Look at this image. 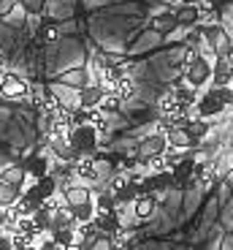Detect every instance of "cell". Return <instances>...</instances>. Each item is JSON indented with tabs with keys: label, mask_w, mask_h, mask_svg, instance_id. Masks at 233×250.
Wrapping results in <instances>:
<instances>
[{
	"label": "cell",
	"mask_w": 233,
	"mask_h": 250,
	"mask_svg": "<svg viewBox=\"0 0 233 250\" xmlns=\"http://www.w3.org/2000/svg\"><path fill=\"white\" fill-rule=\"evenodd\" d=\"M98 142H101V139H98L92 125H79V128H73L71 136H68V147H73L79 155H87V158L98 150Z\"/></svg>",
	"instance_id": "cell-1"
},
{
	"label": "cell",
	"mask_w": 233,
	"mask_h": 250,
	"mask_svg": "<svg viewBox=\"0 0 233 250\" xmlns=\"http://www.w3.org/2000/svg\"><path fill=\"white\" fill-rule=\"evenodd\" d=\"M27 93H30V84L14 71H6L0 76V98L3 101H25Z\"/></svg>",
	"instance_id": "cell-2"
},
{
	"label": "cell",
	"mask_w": 233,
	"mask_h": 250,
	"mask_svg": "<svg viewBox=\"0 0 233 250\" xmlns=\"http://www.w3.org/2000/svg\"><path fill=\"white\" fill-rule=\"evenodd\" d=\"M182 79H184V84H190L193 90H201L203 84L212 79V62H209V57L201 55L187 71H182Z\"/></svg>",
	"instance_id": "cell-3"
},
{
	"label": "cell",
	"mask_w": 233,
	"mask_h": 250,
	"mask_svg": "<svg viewBox=\"0 0 233 250\" xmlns=\"http://www.w3.org/2000/svg\"><path fill=\"white\" fill-rule=\"evenodd\" d=\"M165 150H168V144H165V136H160V133H152L149 139H144V142L139 144V152H136V158H139L141 166H146V161H149V158L163 155Z\"/></svg>",
	"instance_id": "cell-4"
},
{
	"label": "cell",
	"mask_w": 233,
	"mask_h": 250,
	"mask_svg": "<svg viewBox=\"0 0 233 250\" xmlns=\"http://www.w3.org/2000/svg\"><path fill=\"white\" fill-rule=\"evenodd\" d=\"M22 169H25L27 180H41V177H46L52 171V163L46 155H41V152H30V155L25 158V161L19 163Z\"/></svg>",
	"instance_id": "cell-5"
},
{
	"label": "cell",
	"mask_w": 233,
	"mask_h": 250,
	"mask_svg": "<svg viewBox=\"0 0 233 250\" xmlns=\"http://www.w3.org/2000/svg\"><path fill=\"white\" fill-rule=\"evenodd\" d=\"M190 109H184L182 104L177 101V95L171 93V87L165 90L163 95L158 98V117H165V120H174V117H182V114H187Z\"/></svg>",
	"instance_id": "cell-6"
},
{
	"label": "cell",
	"mask_w": 233,
	"mask_h": 250,
	"mask_svg": "<svg viewBox=\"0 0 233 250\" xmlns=\"http://www.w3.org/2000/svg\"><path fill=\"white\" fill-rule=\"evenodd\" d=\"M90 223H92V229L98 234H114V231L122 229V220H120V212H117V209H111V212H95Z\"/></svg>",
	"instance_id": "cell-7"
},
{
	"label": "cell",
	"mask_w": 233,
	"mask_h": 250,
	"mask_svg": "<svg viewBox=\"0 0 233 250\" xmlns=\"http://www.w3.org/2000/svg\"><path fill=\"white\" fill-rule=\"evenodd\" d=\"M196 109H198V117H201V120H212V117H217V114L225 112L222 101L217 98V95L212 93V90H209V93H203V95H198Z\"/></svg>",
	"instance_id": "cell-8"
},
{
	"label": "cell",
	"mask_w": 233,
	"mask_h": 250,
	"mask_svg": "<svg viewBox=\"0 0 233 250\" xmlns=\"http://www.w3.org/2000/svg\"><path fill=\"white\" fill-rule=\"evenodd\" d=\"M71 171H73L76 180H82V182H95V180H98V161H95V158L82 155L76 163H71Z\"/></svg>",
	"instance_id": "cell-9"
},
{
	"label": "cell",
	"mask_w": 233,
	"mask_h": 250,
	"mask_svg": "<svg viewBox=\"0 0 233 250\" xmlns=\"http://www.w3.org/2000/svg\"><path fill=\"white\" fill-rule=\"evenodd\" d=\"M155 209H158V196L155 193H139L136 199H133V215H136L139 220L152 218Z\"/></svg>",
	"instance_id": "cell-10"
},
{
	"label": "cell",
	"mask_w": 233,
	"mask_h": 250,
	"mask_svg": "<svg viewBox=\"0 0 233 250\" xmlns=\"http://www.w3.org/2000/svg\"><path fill=\"white\" fill-rule=\"evenodd\" d=\"M103 95H106V93H103L98 84H92V82H90V84H84V87L76 93V104H79L82 109H98V104H101Z\"/></svg>",
	"instance_id": "cell-11"
},
{
	"label": "cell",
	"mask_w": 233,
	"mask_h": 250,
	"mask_svg": "<svg viewBox=\"0 0 233 250\" xmlns=\"http://www.w3.org/2000/svg\"><path fill=\"white\" fill-rule=\"evenodd\" d=\"M60 199L68 207H76V204H84V201H92V190H90V185H65Z\"/></svg>",
	"instance_id": "cell-12"
},
{
	"label": "cell",
	"mask_w": 233,
	"mask_h": 250,
	"mask_svg": "<svg viewBox=\"0 0 233 250\" xmlns=\"http://www.w3.org/2000/svg\"><path fill=\"white\" fill-rule=\"evenodd\" d=\"M108 95L120 98L122 104H125V101H130V98H136V82H133V76H120V79L108 87Z\"/></svg>",
	"instance_id": "cell-13"
},
{
	"label": "cell",
	"mask_w": 233,
	"mask_h": 250,
	"mask_svg": "<svg viewBox=\"0 0 233 250\" xmlns=\"http://www.w3.org/2000/svg\"><path fill=\"white\" fill-rule=\"evenodd\" d=\"M231 65H228V60L222 55L215 57V65H212V84L215 87H228L231 84Z\"/></svg>",
	"instance_id": "cell-14"
},
{
	"label": "cell",
	"mask_w": 233,
	"mask_h": 250,
	"mask_svg": "<svg viewBox=\"0 0 233 250\" xmlns=\"http://www.w3.org/2000/svg\"><path fill=\"white\" fill-rule=\"evenodd\" d=\"M177 27H198L201 25V8L198 6H182L174 11Z\"/></svg>",
	"instance_id": "cell-15"
},
{
	"label": "cell",
	"mask_w": 233,
	"mask_h": 250,
	"mask_svg": "<svg viewBox=\"0 0 233 250\" xmlns=\"http://www.w3.org/2000/svg\"><path fill=\"white\" fill-rule=\"evenodd\" d=\"M209 128H212V125H209V120L193 117V120H190L187 125H184V133H187V136L193 139V142H196L198 147H201V144H203V139L209 136Z\"/></svg>",
	"instance_id": "cell-16"
},
{
	"label": "cell",
	"mask_w": 233,
	"mask_h": 250,
	"mask_svg": "<svg viewBox=\"0 0 233 250\" xmlns=\"http://www.w3.org/2000/svg\"><path fill=\"white\" fill-rule=\"evenodd\" d=\"M0 182H6V185H14V188H25L27 185V174L22 166H6V169L0 171Z\"/></svg>",
	"instance_id": "cell-17"
},
{
	"label": "cell",
	"mask_w": 233,
	"mask_h": 250,
	"mask_svg": "<svg viewBox=\"0 0 233 250\" xmlns=\"http://www.w3.org/2000/svg\"><path fill=\"white\" fill-rule=\"evenodd\" d=\"M136 196H139V182H133L130 177H127V182L120 188V190H117V193H114V201H117V209H120L122 204H133V199H136Z\"/></svg>",
	"instance_id": "cell-18"
},
{
	"label": "cell",
	"mask_w": 233,
	"mask_h": 250,
	"mask_svg": "<svg viewBox=\"0 0 233 250\" xmlns=\"http://www.w3.org/2000/svg\"><path fill=\"white\" fill-rule=\"evenodd\" d=\"M73 215H71V207H60L57 212H52V226H49V231H57V229H73Z\"/></svg>",
	"instance_id": "cell-19"
},
{
	"label": "cell",
	"mask_w": 233,
	"mask_h": 250,
	"mask_svg": "<svg viewBox=\"0 0 233 250\" xmlns=\"http://www.w3.org/2000/svg\"><path fill=\"white\" fill-rule=\"evenodd\" d=\"M149 27L155 33H171V30H177V19H174V14L165 11V14H158V17H152Z\"/></svg>",
	"instance_id": "cell-20"
},
{
	"label": "cell",
	"mask_w": 233,
	"mask_h": 250,
	"mask_svg": "<svg viewBox=\"0 0 233 250\" xmlns=\"http://www.w3.org/2000/svg\"><path fill=\"white\" fill-rule=\"evenodd\" d=\"M25 188H14V185H6V182H0V209H8L11 204H17L19 196H22Z\"/></svg>",
	"instance_id": "cell-21"
},
{
	"label": "cell",
	"mask_w": 233,
	"mask_h": 250,
	"mask_svg": "<svg viewBox=\"0 0 233 250\" xmlns=\"http://www.w3.org/2000/svg\"><path fill=\"white\" fill-rule=\"evenodd\" d=\"M33 188L38 190L41 199H52V196H57V180L52 174L41 177V180H33Z\"/></svg>",
	"instance_id": "cell-22"
},
{
	"label": "cell",
	"mask_w": 233,
	"mask_h": 250,
	"mask_svg": "<svg viewBox=\"0 0 233 250\" xmlns=\"http://www.w3.org/2000/svg\"><path fill=\"white\" fill-rule=\"evenodd\" d=\"M92 207H95V212H111V209H117L114 193L111 190H98V196H92Z\"/></svg>",
	"instance_id": "cell-23"
},
{
	"label": "cell",
	"mask_w": 233,
	"mask_h": 250,
	"mask_svg": "<svg viewBox=\"0 0 233 250\" xmlns=\"http://www.w3.org/2000/svg\"><path fill=\"white\" fill-rule=\"evenodd\" d=\"M71 215H73V223H90V220H92V215H95L92 201H84V204L71 207Z\"/></svg>",
	"instance_id": "cell-24"
},
{
	"label": "cell",
	"mask_w": 233,
	"mask_h": 250,
	"mask_svg": "<svg viewBox=\"0 0 233 250\" xmlns=\"http://www.w3.org/2000/svg\"><path fill=\"white\" fill-rule=\"evenodd\" d=\"M52 234V239H54V245L57 248H73L76 245V231L73 229H57V231H49Z\"/></svg>",
	"instance_id": "cell-25"
},
{
	"label": "cell",
	"mask_w": 233,
	"mask_h": 250,
	"mask_svg": "<svg viewBox=\"0 0 233 250\" xmlns=\"http://www.w3.org/2000/svg\"><path fill=\"white\" fill-rule=\"evenodd\" d=\"M82 250H117V248H114L111 234H95V237L90 239Z\"/></svg>",
	"instance_id": "cell-26"
},
{
	"label": "cell",
	"mask_w": 233,
	"mask_h": 250,
	"mask_svg": "<svg viewBox=\"0 0 233 250\" xmlns=\"http://www.w3.org/2000/svg\"><path fill=\"white\" fill-rule=\"evenodd\" d=\"M122 109V101L120 98H114V95H103L101 98V104H98V112L101 114H106V117H111V114H117Z\"/></svg>",
	"instance_id": "cell-27"
},
{
	"label": "cell",
	"mask_w": 233,
	"mask_h": 250,
	"mask_svg": "<svg viewBox=\"0 0 233 250\" xmlns=\"http://www.w3.org/2000/svg\"><path fill=\"white\" fill-rule=\"evenodd\" d=\"M14 3H19L30 17H41L46 11V0H14Z\"/></svg>",
	"instance_id": "cell-28"
},
{
	"label": "cell",
	"mask_w": 233,
	"mask_h": 250,
	"mask_svg": "<svg viewBox=\"0 0 233 250\" xmlns=\"http://www.w3.org/2000/svg\"><path fill=\"white\" fill-rule=\"evenodd\" d=\"M30 218H33V223H36L38 231H49V226H52V212H46L44 207H41V209H36Z\"/></svg>",
	"instance_id": "cell-29"
},
{
	"label": "cell",
	"mask_w": 233,
	"mask_h": 250,
	"mask_svg": "<svg viewBox=\"0 0 233 250\" xmlns=\"http://www.w3.org/2000/svg\"><path fill=\"white\" fill-rule=\"evenodd\" d=\"M90 125L95 128V133H98V139H101V136H106V133H108V128H111V125H108V117H106V114H101L98 109H95V114H92V123H90Z\"/></svg>",
	"instance_id": "cell-30"
},
{
	"label": "cell",
	"mask_w": 233,
	"mask_h": 250,
	"mask_svg": "<svg viewBox=\"0 0 233 250\" xmlns=\"http://www.w3.org/2000/svg\"><path fill=\"white\" fill-rule=\"evenodd\" d=\"M146 171H149V174H165V171H171V169H168V161H165V155L149 158V161H146Z\"/></svg>",
	"instance_id": "cell-31"
},
{
	"label": "cell",
	"mask_w": 233,
	"mask_h": 250,
	"mask_svg": "<svg viewBox=\"0 0 233 250\" xmlns=\"http://www.w3.org/2000/svg\"><path fill=\"white\" fill-rule=\"evenodd\" d=\"M198 57H201V52H198V49H187V52H184V57H182V68H179V71H187Z\"/></svg>",
	"instance_id": "cell-32"
},
{
	"label": "cell",
	"mask_w": 233,
	"mask_h": 250,
	"mask_svg": "<svg viewBox=\"0 0 233 250\" xmlns=\"http://www.w3.org/2000/svg\"><path fill=\"white\" fill-rule=\"evenodd\" d=\"M57 36H60V30H57L54 25H44V27H41V38H46V41H54Z\"/></svg>",
	"instance_id": "cell-33"
},
{
	"label": "cell",
	"mask_w": 233,
	"mask_h": 250,
	"mask_svg": "<svg viewBox=\"0 0 233 250\" xmlns=\"http://www.w3.org/2000/svg\"><path fill=\"white\" fill-rule=\"evenodd\" d=\"M127 182V174H117V177H111V185H108V190H111V193H117V190H120L122 185H125Z\"/></svg>",
	"instance_id": "cell-34"
},
{
	"label": "cell",
	"mask_w": 233,
	"mask_h": 250,
	"mask_svg": "<svg viewBox=\"0 0 233 250\" xmlns=\"http://www.w3.org/2000/svg\"><path fill=\"white\" fill-rule=\"evenodd\" d=\"M206 6H209V8H215V11H222V8L233 6V0H206Z\"/></svg>",
	"instance_id": "cell-35"
},
{
	"label": "cell",
	"mask_w": 233,
	"mask_h": 250,
	"mask_svg": "<svg viewBox=\"0 0 233 250\" xmlns=\"http://www.w3.org/2000/svg\"><path fill=\"white\" fill-rule=\"evenodd\" d=\"M14 6H17L14 0H0V17H8L14 11Z\"/></svg>",
	"instance_id": "cell-36"
},
{
	"label": "cell",
	"mask_w": 233,
	"mask_h": 250,
	"mask_svg": "<svg viewBox=\"0 0 233 250\" xmlns=\"http://www.w3.org/2000/svg\"><path fill=\"white\" fill-rule=\"evenodd\" d=\"M0 250H14L11 248V237H3V234H0Z\"/></svg>",
	"instance_id": "cell-37"
},
{
	"label": "cell",
	"mask_w": 233,
	"mask_h": 250,
	"mask_svg": "<svg viewBox=\"0 0 233 250\" xmlns=\"http://www.w3.org/2000/svg\"><path fill=\"white\" fill-rule=\"evenodd\" d=\"M220 250H233V234H228V237L222 239V248Z\"/></svg>",
	"instance_id": "cell-38"
},
{
	"label": "cell",
	"mask_w": 233,
	"mask_h": 250,
	"mask_svg": "<svg viewBox=\"0 0 233 250\" xmlns=\"http://www.w3.org/2000/svg\"><path fill=\"white\" fill-rule=\"evenodd\" d=\"M6 71H8V57L0 52V74H6Z\"/></svg>",
	"instance_id": "cell-39"
},
{
	"label": "cell",
	"mask_w": 233,
	"mask_h": 250,
	"mask_svg": "<svg viewBox=\"0 0 233 250\" xmlns=\"http://www.w3.org/2000/svg\"><path fill=\"white\" fill-rule=\"evenodd\" d=\"M201 3H206V0H182V6H201Z\"/></svg>",
	"instance_id": "cell-40"
},
{
	"label": "cell",
	"mask_w": 233,
	"mask_h": 250,
	"mask_svg": "<svg viewBox=\"0 0 233 250\" xmlns=\"http://www.w3.org/2000/svg\"><path fill=\"white\" fill-rule=\"evenodd\" d=\"M3 223H6V215H3V209H0V229H3Z\"/></svg>",
	"instance_id": "cell-41"
},
{
	"label": "cell",
	"mask_w": 233,
	"mask_h": 250,
	"mask_svg": "<svg viewBox=\"0 0 233 250\" xmlns=\"http://www.w3.org/2000/svg\"><path fill=\"white\" fill-rule=\"evenodd\" d=\"M0 104H3V98H0Z\"/></svg>",
	"instance_id": "cell-42"
},
{
	"label": "cell",
	"mask_w": 233,
	"mask_h": 250,
	"mask_svg": "<svg viewBox=\"0 0 233 250\" xmlns=\"http://www.w3.org/2000/svg\"><path fill=\"white\" fill-rule=\"evenodd\" d=\"M231 87H233V82H231Z\"/></svg>",
	"instance_id": "cell-43"
}]
</instances>
